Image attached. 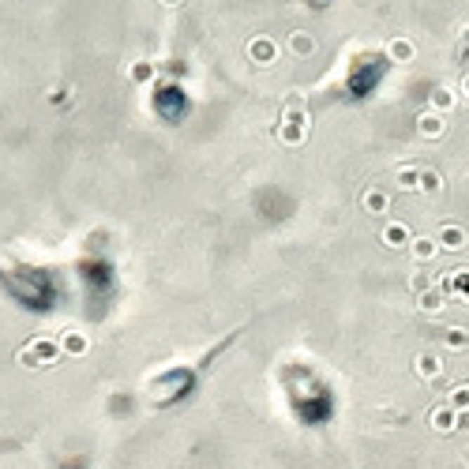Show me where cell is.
I'll return each mask as SVG.
<instances>
[{"label":"cell","mask_w":469,"mask_h":469,"mask_svg":"<svg viewBox=\"0 0 469 469\" xmlns=\"http://www.w3.org/2000/svg\"><path fill=\"white\" fill-rule=\"evenodd\" d=\"M64 357V349L57 338H46V334H38V338H30V342L19 349V364H27V368H41V364H57Z\"/></svg>","instance_id":"obj_1"},{"label":"cell","mask_w":469,"mask_h":469,"mask_svg":"<svg viewBox=\"0 0 469 469\" xmlns=\"http://www.w3.org/2000/svg\"><path fill=\"white\" fill-rule=\"evenodd\" d=\"M304 132H308V117H304L300 109H289V113H286V124L278 128L282 143L297 147V143H304Z\"/></svg>","instance_id":"obj_2"},{"label":"cell","mask_w":469,"mask_h":469,"mask_svg":"<svg viewBox=\"0 0 469 469\" xmlns=\"http://www.w3.org/2000/svg\"><path fill=\"white\" fill-rule=\"evenodd\" d=\"M57 342L64 349V357H86V349H91V338H86L79 326H64L57 334Z\"/></svg>","instance_id":"obj_3"},{"label":"cell","mask_w":469,"mask_h":469,"mask_svg":"<svg viewBox=\"0 0 469 469\" xmlns=\"http://www.w3.org/2000/svg\"><path fill=\"white\" fill-rule=\"evenodd\" d=\"M383 244H387V248H406V244H413L409 225H402V222H387V229H383Z\"/></svg>","instance_id":"obj_4"},{"label":"cell","mask_w":469,"mask_h":469,"mask_svg":"<svg viewBox=\"0 0 469 469\" xmlns=\"http://www.w3.org/2000/svg\"><path fill=\"white\" fill-rule=\"evenodd\" d=\"M432 428H440V432H451V428H458V409L447 402V406H440L432 413Z\"/></svg>","instance_id":"obj_5"},{"label":"cell","mask_w":469,"mask_h":469,"mask_svg":"<svg viewBox=\"0 0 469 469\" xmlns=\"http://www.w3.org/2000/svg\"><path fill=\"white\" fill-rule=\"evenodd\" d=\"M435 252H440V237H417V241H413V256H417L421 263L435 259Z\"/></svg>","instance_id":"obj_6"},{"label":"cell","mask_w":469,"mask_h":469,"mask_svg":"<svg viewBox=\"0 0 469 469\" xmlns=\"http://www.w3.org/2000/svg\"><path fill=\"white\" fill-rule=\"evenodd\" d=\"M417 128H421V136H428V139H435V136H443V113H424L421 121H417Z\"/></svg>","instance_id":"obj_7"},{"label":"cell","mask_w":469,"mask_h":469,"mask_svg":"<svg viewBox=\"0 0 469 469\" xmlns=\"http://www.w3.org/2000/svg\"><path fill=\"white\" fill-rule=\"evenodd\" d=\"M413 368H417V376H424V379H440V357L435 353H421Z\"/></svg>","instance_id":"obj_8"},{"label":"cell","mask_w":469,"mask_h":469,"mask_svg":"<svg viewBox=\"0 0 469 469\" xmlns=\"http://www.w3.org/2000/svg\"><path fill=\"white\" fill-rule=\"evenodd\" d=\"M387 206H390V199L379 188H368L364 192V211L368 214H387Z\"/></svg>","instance_id":"obj_9"},{"label":"cell","mask_w":469,"mask_h":469,"mask_svg":"<svg viewBox=\"0 0 469 469\" xmlns=\"http://www.w3.org/2000/svg\"><path fill=\"white\" fill-rule=\"evenodd\" d=\"M417 297H421V308H424V312H440V308H443V300H447V293H443L440 286H435V289L417 293Z\"/></svg>","instance_id":"obj_10"},{"label":"cell","mask_w":469,"mask_h":469,"mask_svg":"<svg viewBox=\"0 0 469 469\" xmlns=\"http://www.w3.org/2000/svg\"><path fill=\"white\" fill-rule=\"evenodd\" d=\"M252 57L259 60V64H270L278 57V49H275V41H267V38H259V41H252Z\"/></svg>","instance_id":"obj_11"},{"label":"cell","mask_w":469,"mask_h":469,"mask_svg":"<svg viewBox=\"0 0 469 469\" xmlns=\"http://www.w3.org/2000/svg\"><path fill=\"white\" fill-rule=\"evenodd\" d=\"M465 244V233L458 225H443V233H440V248H462Z\"/></svg>","instance_id":"obj_12"},{"label":"cell","mask_w":469,"mask_h":469,"mask_svg":"<svg viewBox=\"0 0 469 469\" xmlns=\"http://www.w3.org/2000/svg\"><path fill=\"white\" fill-rule=\"evenodd\" d=\"M398 184H402V188H421V169L402 166V169H398Z\"/></svg>","instance_id":"obj_13"},{"label":"cell","mask_w":469,"mask_h":469,"mask_svg":"<svg viewBox=\"0 0 469 469\" xmlns=\"http://www.w3.org/2000/svg\"><path fill=\"white\" fill-rule=\"evenodd\" d=\"M465 345H469V334L462 326H451V331H447V349H465Z\"/></svg>","instance_id":"obj_14"},{"label":"cell","mask_w":469,"mask_h":469,"mask_svg":"<svg viewBox=\"0 0 469 469\" xmlns=\"http://www.w3.org/2000/svg\"><path fill=\"white\" fill-rule=\"evenodd\" d=\"M451 105H454V94L451 91H435L432 94V109H435V113H447Z\"/></svg>","instance_id":"obj_15"},{"label":"cell","mask_w":469,"mask_h":469,"mask_svg":"<svg viewBox=\"0 0 469 469\" xmlns=\"http://www.w3.org/2000/svg\"><path fill=\"white\" fill-rule=\"evenodd\" d=\"M440 173H432V169H421V188L424 192H440Z\"/></svg>","instance_id":"obj_16"},{"label":"cell","mask_w":469,"mask_h":469,"mask_svg":"<svg viewBox=\"0 0 469 469\" xmlns=\"http://www.w3.org/2000/svg\"><path fill=\"white\" fill-rule=\"evenodd\" d=\"M289 46H293V53H300V57H304V53H312V38L308 34H293Z\"/></svg>","instance_id":"obj_17"},{"label":"cell","mask_w":469,"mask_h":469,"mask_svg":"<svg viewBox=\"0 0 469 469\" xmlns=\"http://www.w3.org/2000/svg\"><path fill=\"white\" fill-rule=\"evenodd\" d=\"M409 41H395V46H390V57H395V60H409Z\"/></svg>","instance_id":"obj_18"},{"label":"cell","mask_w":469,"mask_h":469,"mask_svg":"<svg viewBox=\"0 0 469 469\" xmlns=\"http://www.w3.org/2000/svg\"><path fill=\"white\" fill-rule=\"evenodd\" d=\"M132 75H136V83H147V79H150V68H147V64H136Z\"/></svg>","instance_id":"obj_19"},{"label":"cell","mask_w":469,"mask_h":469,"mask_svg":"<svg viewBox=\"0 0 469 469\" xmlns=\"http://www.w3.org/2000/svg\"><path fill=\"white\" fill-rule=\"evenodd\" d=\"M454 286H462V297L469 300V275H458V278H454Z\"/></svg>","instance_id":"obj_20"},{"label":"cell","mask_w":469,"mask_h":469,"mask_svg":"<svg viewBox=\"0 0 469 469\" xmlns=\"http://www.w3.org/2000/svg\"><path fill=\"white\" fill-rule=\"evenodd\" d=\"M458 428L469 432V409H458Z\"/></svg>","instance_id":"obj_21"},{"label":"cell","mask_w":469,"mask_h":469,"mask_svg":"<svg viewBox=\"0 0 469 469\" xmlns=\"http://www.w3.org/2000/svg\"><path fill=\"white\" fill-rule=\"evenodd\" d=\"M465 94H469V79H465Z\"/></svg>","instance_id":"obj_22"}]
</instances>
